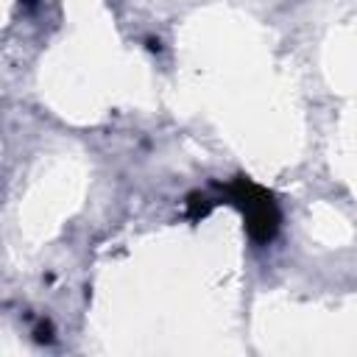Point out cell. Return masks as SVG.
I'll return each instance as SVG.
<instances>
[{
	"label": "cell",
	"mask_w": 357,
	"mask_h": 357,
	"mask_svg": "<svg viewBox=\"0 0 357 357\" xmlns=\"http://www.w3.org/2000/svg\"><path fill=\"white\" fill-rule=\"evenodd\" d=\"M226 195L243 212L245 229H248L254 243H268V240L276 237L282 218H279V206H276V201L268 190H262L259 184L240 176L231 184H226Z\"/></svg>",
	"instance_id": "cell-1"
}]
</instances>
